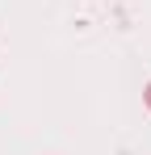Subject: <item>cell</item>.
<instances>
[{
    "mask_svg": "<svg viewBox=\"0 0 151 155\" xmlns=\"http://www.w3.org/2000/svg\"><path fill=\"white\" fill-rule=\"evenodd\" d=\"M143 101H147V109H151V84H147V88H143Z\"/></svg>",
    "mask_w": 151,
    "mask_h": 155,
    "instance_id": "1",
    "label": "cell"
}]
</instances>
